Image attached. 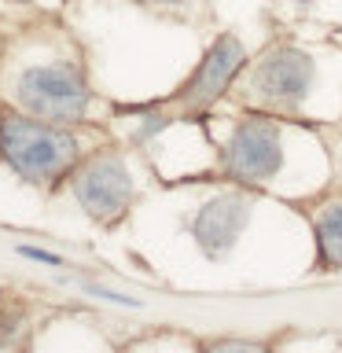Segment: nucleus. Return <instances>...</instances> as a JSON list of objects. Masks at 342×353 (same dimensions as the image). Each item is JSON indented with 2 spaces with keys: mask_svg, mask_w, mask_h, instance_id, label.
<instances>
[{
  "mask_svg": "<svg viewBox=\"0 0 342 353\" xmlns=\"http://www.w3.org/2000/svg\"><path fill=\"white\" fill-rule=\"evenodd\" d=\"M0 159L30 184H55L70 176L81 143L59 121L33 118L26 110H0Z\"/></svg>",
  "mask_w": 342,
  "mask_h": 353,
  "instance_id": "f257e3e1",
  "label": "nucleus"
},
{
  "mask_svg": "<svg viewBox=\"0 0 342 353\" xmlns=\"http://www.w3.org/2000/svg\"><path fill=\"white\" fill-rule=\"evenodd\" d=\"M313 77L316 63L309 52L294 48V44H269L258 59H247L232 88H236V99L243 107L283 118L302 107V99L313 88Z\"/></svg>",
  "mask_w": 342,
  "mask_h": 353,
  "instance_id": "f03ea898",
  "label": "nucleus"
},
{
  "mask_svg": "<svg viewBox=\"0 0 342 353\" xmlns=\"http://www.w3.org/2000/svg\"><path fill=\"white\" fill-rule=\"evenodd\" d=\"M15 99L33 118L70 125L88 114L92 92L77 63H37L15 77Z\"/></svg>",
  "mask_w": 342,
  "mask_h": 353,
  "instance_id": "7ed1b4c3",
  "label": "nucleus"
},
{
  "mask_svg": "<svg viewBox=\"0 0 342 353\" xmlns=\"http://www.w3.org/2000/svg\"><path fill=\"white\" fill-rule=\"evenodd\" d=\"M283 165V143L280 125L272 114H243L232 125L225 148H221V170L243 188H261L269 184Z\"/></svg>",
  "mask_w": 342,
  "mask_h": 353,
  "instance_id": "20e7f679",
  "label": "nucleus"
},
{
  "mask_svg": "<svg viewBox=\"0 0 342 353\" xmlns=\"http://www.w3.org/2000/svg\"><path fill=\"white\" fill-rule=\"evenodd\" d=\"M247 66V48L236 33H221V37L206 48L203 63L192 70V77L177 88L170 99H162V110H173L181 118H192V114H206L217 99H225L236 85L239 70Z\"/></svg>",
  "mask_w": 342,
  "mask_h": 353,
  "instance_id": "39448f33",
  "label": "nucleus"
},
{
  "mask_svg": "<svg viewBox=\"0 0 342 353\" xmlns=\"http://www.w3.org/2000/svg\"><path fill=\"white\" fill-rule=\"evenodd\" d=\"M77 206L99 225H114L132 206V176L114 151H96L92 159L77 162L70 173Z\"/></svg>",
  "mask_w": 342,
  "mask_h": 353,
  "instance_id": "423d86ee",
  "label": "nucleus"
},
{
  "mask_svg": "<svg viewBox=\"0 0 342 353\" xmlns=\"http://www.w3.org/2000/svg\"><path fill=\"white\" fill-rule=\"evenodd\" d=\"M247 221H250V195L221 192L210 203L199 206V214L192 217V236L203 247L206 258H221L225 250H232V243L239 239Z\"/></svg>",
  "mask_w": 342,
  "mask_h": 353,
  "instance_id": "0eeeda50",
  "label": "nucleus"
},
{
  "mask_svg": "<svg viewBox=\"0 0 342 353\" xmlns=\"http://www.w3.org/2000/svg\"><path fill=\"white\" fill-rule=\"evenodd\" d=\"M320 269H342V203H324L313 217Z\"/></svg>",
  "mask_w": 342,
  "mask_h": 353,
  "instance_id": "6e6552de",
  "label": "nucleus"
},
{
  "mask_svg": "<svg viewBox=\"0 0 342 353\" xmlns=\"http://www.w3.org/2000/svg\"><path fill=\"white\" fill-rule=\"evenodd\" d=\"M22 320H26V305H22L15 294H0V346H8V342L19 335Z\"/></svg>",
  "mask_w": 342,
  "mask_h": 353,
  "instance_id": "1a4fd4ad",
  "label": "nucleus"
},
{
  "mask_svg": "<svg viewBox=\"0 0 342 353\" xmlns=\"http://www.w3.org/2000/svg\"><path fill=\"white\" fill-rule=\"evenodd\" d=\"M203 353H269L261 342H243V339H225V342H210Z\"/></svg>",
  "mask_w": 342,
  "mask_h": 353,
  "instance_id": "9d476101",
  "label": "nucleus"
},
{
  "mask_svg": "<svg viewBox=\"0 0 342 353\" xmlns=\"http://www.w3.org/2000/svg\"><path fill=\"white\" fill-rule=\"evenodd\" d=\"M22 258H33V261H44V265H63L59 254H48V250H41V247H19Z\"/></svg>",
  "mask_w": 342,
  "mask_h": 353,
  "instance_id": "9b49d317",
  "label": "nucleus"
},
{
  "mask_svg": "<svg viewBox=\"0 0 342 353\" xmlns=\"http://www.w3.org/2000/svg\"><path fill=\"white\" fill-rule=\"evenodd\" d=\"M154 4H188V0H154Z\"/></svg>",
  "mask_w": 342,
  "mask_h": 353,
  "instance_id": "f8f14e48",
  "label": "nucleus"
},
{
  "mask_svg": "<svg viewBox=\"0 0 342 353\" xmlns=\"http://www.w3.org/2000/svg\"><path fill=\"white\" fill-rule=\"evenodd\" d=\"M298 4H309V0H298Z\"/></svg>",
  "mask_w": 342,
  "mask_h": 353,
  "instance_id": "ddd939ff",
  "label": "nucleus"
}]
</instances>
